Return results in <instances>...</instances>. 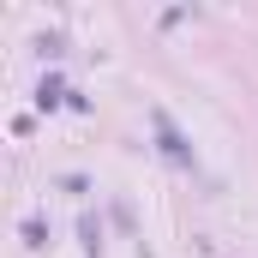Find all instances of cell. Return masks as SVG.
Instances as JSON below:
<instances>
[{"instance_id": "cell-1", "label": "cell", "mask_w": 258, "mask_h": 258, "mask_svg": "<svg viewBox=\"0 0 258 258\" xmlns=\"http://www.w3.org/2000/svg\"><path fill=\"white\" fill-rule=\"evenodd\" d=\"M150 120H156V138H162V150H168V162H180V168H192V150L180 144V132H174V120H168L162 108H156Z\"/></svg>"}, {"instance_id": "cell-2", "label": "cell", "mask_w": 258, "mask_h": 258, "mask_svg": "<svg viewBox=\"0 0 258 258\" xmlns=\"http://www.w3.org/2000/svg\"><path fill=\"white\" fill-rule=\"evenodd\" d=\"M60 96H66V90H60V78H42V90H36V102H42V108H54Z\"/></svg>"}]
</instances>
